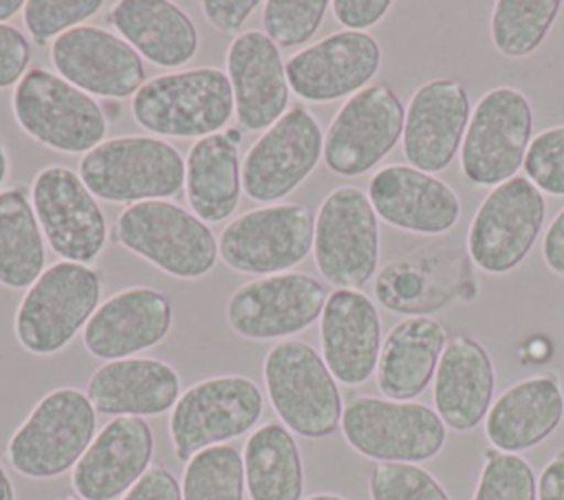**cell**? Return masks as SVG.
Returning <instances> with one entry per match:
<instances>
[{
  "mask_svg": "<svg viewBox=\"0 0 564 500\" xmlns=\"http://www.w3.org/2000/svg\"><path fill=\"white\" fill-rule=\"evenodd\" d=\"M31 205L46 242L62 260L88 264L104 251L106 216L75 170L42 167L31 183Z\"/></svg>",
  "mask_w": 564,
  "mask_h": 500,
  "instance_id": "2e32d148",
  "label": "cell"
},
{
  "mask_svg": "<svg viewBox=\"0 0 564 500\" xmlns=\"http://www.w3.org/2000/svg\"><path fill=\"white\" fill-rule=\"evenodd\" d=\"M242 194L238 143L225 132L198 139L185 159V196L203 222L227 220Z\"/></svg>",
  "mask_w": 564,
  "mask_h": 500,
  "instance_id": "4dcf8cb0",
  "label": "cell"
},
{
  "mask_svg": "<svg viewBox=\"0 0 564 500\" xmlns=\"http://www.w3.org/2000/svg\"><path fill=\"white\" fill-rule=\"evenodd\" d=\"M108 22L154 66H183L198 51L194 20L167 0H121L110 9Z\"/></svg>",
  "mask_w": 564,
  "mask_h": 500,
  "instance_id": "f1b7e54d",
  "label": "cell"
},
{
  "mask_svg": "<svg viewBox=\"0 0 564 500\" xmlns=\"http://www.w3.org/2000/svg\"><path fill=\"white\" fill-rule=\"evenodd\" d=\"M326 286L300 271L264 275L240 284L227 300L229 328L251 341L286 339L322 317Z\"/></svg>",
  "mask_w": 564,
  "mask_h": 500,
  "instance_id": "5bb4252c",
  "label": "cell"
},
{
  "mask_svg": "<svg viewBox=\"0 0 564 500\" xmlns=\"http://www.w3.org/2000/svg\"><path fill=\"white\" fill-rule=\"evenodd\" d=\"M286 62L264 31L238 33L225 55V73L234 90V112L242 130L271 128L289 106Z\"/></svg>",
  "mask_w": 564,
  "mask_h": 500,
  "instance_id": "603a6c76",
  "label": "cell"
},
{
  "mask_svg": "<svg viewBox=\"0 0 564 500\" xmlns=\"http://www.w3.org/2000/svg\"><path fill=\"white\" fill-rule=\"evenodd\" d=\"M154 432L145 419L115 416L93 438L70 471V485L84 500L121 498L148 469Z\"/></svg>",
  "mask_w": 564,
  "mask_h": 500,
  "instance_id": "ffe728a7",
  "label": "cell"
},
{
  "mask_svg": "<svg viewBox=\"0 0 564 500\" xmlns=\"http://www.w3.org/2000/svg\"><path fill=\"white\" fill-rule=\"evenodd\" d=\"M542 256L553 273L564 275V209H560L546 229L542 240Z\"/></svg>",
  "mask_w": 564,
  "mask_h": 500,
  "instance_id": "bcb514c9",
  "label": "cell"
},
{
  "mask_svg": "<svg viewBox=\"0 0 564 500\" xmlns=\"http://www.w3.org/2000/svg\"><path fill=\"white\" fill-rule=\"evenodd\" d=\"M560 0H498L489 33L494 46L507 57L533 53L560 13Z\"/></svg>",
  "mask_w": 564,
  "mask_h": 500,
  "instance_id": "836d02e7",
  "label": "cell"
},
{
  "mask_svg": "<svg viewBox=\"0 0 564 500\" xmlns=\"http://www.w3.org/2000/svg\"><path fill=\"white\" fill-rule=\"evenodd\" d=\"M115 240L181 280L207 275L218 260V240L209 225L170 200L128 205L117 216Z\"/></svg>",
  "mask_w": 564,
  "mask_h": 500,
  "instance_id": "8992f818",
  "label": "cell"
},
{
  "mask_svg": "<svg viewBox=\"0 0 564 500\" xmlns=\"http://www.w3.org/2000/svg\"><path fill=\"white\" fill-rule=\"evenodd\" d=\"M93 407L108 416H159L181 396L178 372L154 357H128L99 366L86 385Z\"/></svg>",
  "mask_w": 564,
  "mask_h": 500,
  "instance_id": "484cf974",
  "label": "cell"
},
{
  "mask_svg": "<svg viewBox=\"0 0 564 500\" xmlns=\"http://www.w3.org/2000/svg\"><path fill=\"white\" fill-rule=\"evenodd\" d=\"M264 410L258 383L242 374H220L196 381L181 392L170 412L174 456L187 463L196 452L225 445L256 427Z\"/></svg>",
  "mask_w": 564,
  "mask_h": 500,
  "instance_id": "ba28073f",
  "label": "cell"
},
{
  "mask_svg": "<svg viewBox=\"0 0 564 500\" xmlns=\"http://www.w3.org/2000/svg\"><path fill=\"white\" fill-rule=\"evenodd\" d=\"M319 344L335 381L366 383L381 355V319L372 300L350 289L333 291L319 317Z\"/></svg>",
  "mask_w": 564,
  "mask_h": 500,
  "instance_id": "d4e9b609",
  "label": "cell"
},
{
  "mask_svg": "<svg viewBox=\"0 0 564 500\" xmlns=\"http://www.w3.org/2000/svg\"><path fill=\"white\" fill-rule=\"evenodd\" d=\"M101 275L88 264L59 260L22 295L13 330L18 344L37 357L66 348L99 306Z\"/></svg>",
  "mask_w": 564,
  "mask_h": 500,
  "instance_id": "3957f363",
  "label": "cell"
},
{
  "mask_svg": "<svg viewBox=\"0 0 564 500\" xmlns=\"http://www.w3.org/2000/svg\"><path fill=\"white\" fill-rule=\"evenodd\" d=\"M315 216L306 205H267L234 218L218 240L227 267L240 273H286L313 251Z\"/></svg>",
  "mask_w": 564,
  "mask_h": 500,
  "instance_id": "7c38bea8",
  "label": "cell"
},
{
  "mask_svg": "<svg viewBox=\"0 0 564 500\" xmlns=\"http://www.w3.org/2000/svg\"><path fill=\"white\" fill-rule=\"evenodd\" d=\"M97 410L86 392L55 388L44 394L7 443L9 465L26 478L51 480L73 471L90 447Z\"/></svg>",
  "mask_w": 564,
  "mask_h": 500,
  "instance_id": "7a4b0ae2",
  "label": "cell"
},
{
  "mask_svg": "<svg viewBox=\"0 0 564 500\" xmlns=\"http://www.w3.org/2000/svg\"><path fill=\"white\" fill-rule=\"evenodd\" d=\"M494 385V363L480 341L456 335L445 344L434 374V405L447 427L474 430L491 407Z\"/></svg>",
  "mask_w": 564,
  "mask_h": 500,
  "instance_id": "4316f807",
  "label": "cell"
},
{
  "mask_svg": "<svg viewBox=\"0 0 564 500\" xmlns=\"http://www.w3.org/2000/svg\"><path fill=\"white\" fill-rule=\"evenodd\" d=\"M469 95L458 79H430L408 104L403 123V154L421 172L445 170L469 123Z\"/></svg>",
  "mask_w": 564,
  "mask_h": 500,
  "instance_id": "44dd1931",
  "label": "cell"
},
{
  "mask_svg": "<svg viewBox=\"0 0 564 500\" xmlns=\"http://www.w3.org/2000/svg\"><path fill=\"white\" fill-rule=\"evenodd\" d=\"M405 110L386 84H370L348 97L324 134L326 167L339 176L372 170L403 137Z\"/></svg>",
  "mask_w": 564,
  "mask_h": 500,
  "instance_id": "9a60e30c",
  "label": "cell"
},
{
  "mask_svg": "<svg viewBox=\"0 0 564 500\" xmlns=\"http://www.w3.org/2000/svg\"><path fill=\"white\" fill-rule=\"evenodd\" d=\"M31 53L33 46L20 29L0 24V90L15 86L26 75Z\"/></svg>",
  "mask_w": 564,
  "mask_h": 500,
  "instance_id": "b9f144b4",
  "label": "cell"
},
{
  "mask_svg": "<svg viewBox=\"0 0 564 500\" xmlns=\"http://www.w3.org/2000/svg\"><path fill=\"white\" fill-rule=\"evenodd\" d=\"M392 2L390 0H335L330 2V9L337 18V22L350 31L368 29L377 24L388 11Z\"/></svg>",
  "mask_w": 564,
  "mask_h": 500,
  "instance_id": "f6af8a7d",
  "label": "cell"
},
{
  "mask_svg": "<svg viewBox=\"0 0 564 500\" xmlns=\"http://www.w3.org/2000/svg\"><path fill=\"white\" fill-rule=\"evenodd\" d=\"M119 500H183V493L170 469L150 467Z\"/></svg>",
  "mask_w": 564,
  "mask_h": 500,
  "instance_id": "7bdbcfd3",
  "label": "cell"
},
{
  "mask_svg": "<svg viewBox=\"0 0 564 500\" xmlns=\"http://www.w3.org/2000/svg\"><path fill=\"white\" fill-rule=\"evenodd\" d=\"M7 172H9V156H7L4 145L0 143V187H2V183L7 178Z\"/></svg>",
  "mask_w": 564,
  "mask_h": 500,
  "instance_id": "f907efd6",
  "label": "cell"
},
{
  "mask_svg": "<svg viewBox=\"0 0 564 500\" xmlns=\"http://www.w3.org/2000/svg\"><path fill=\"white\" fill-rule=\"evenodd\" d=\"M425 275L412 258L392 260L381 269L375 282L379 302L394 313H425Z\"/></svg>",
  "mask_w": 564,
  "mask_h": 500,
  "instance_id": "ab89813d",
  "label": "cell"
},
{
  "mask_svg": "<svg viewBox=\"0 0 564 500\" xmlns=\"http://www.w3.org/2000/svg\"><path fill=\"white\" fill-rule=\"evenodd\" d=\"M130 110L134 121L152 134L198 141L229 123L234 90L220 68H187L148 79L134 93Z\"/></svg>",
  "mask_w": 564,
  "mask_h": 500,
  "instance_id": "6da1fadb",
  "label": "cell"
},
{
  "mask_svg": "<svg viewBox=\"0 0 564 500\" xmlns=\"http://www.w3.org/2000/svg\"><path fill=\"white\" fill-rule=\"evenodd\" d=\"M324 132L302 106L289 108L267 128L242 159V192L258 203L289 196L319 163Z\"/></svg>",
  "mask_w": 564,
  "mask_h": 500,
  "instance_id": "e0dca14e",
  "label": "cell"
},
{
  "mask_svg": "<svg viewBox=\"0 0 564 500\" xmlns=\"http://www.w3.org/2000/svg\"><path fill=\"white\" fill-rule=\"evenodd\" d=\"M538 500H564V454L542 469L538 478Z\"/></svg>",
  "mask_w": 564,
  "mask_h": 500,
  "instance_id": "7dc6e473",
  "label": "cell"
},
{
  "mask_svg": "<svg viewBox=\"0 0 564 500\" xmlns=\"http://www.w3.org/2000/svg\"><path fill=\"white\" fill-rule=\"evenodd\" d=\"M328 7L326 0H267L262 4L264 35L278 46L306 44L319 29Z\"/></svg>",
  "mask_w": 564,
  "mask_h": 500,
  "instance_id": "d590c367",
  "label": "cell"
},
{
  "mask_svg": "<svg viewBox=\"0 0 564 500\" xmlns=\"http://www.w3.org/2000/svg\"><path fill=\"white\" fill-rule=\"evenodd\" d=\"M544 216V196L527 176L496 185L467 231V251L476 267L494 275L516 269L535 244Z\"/></svg>",
  "mask_w": 564,
  "mask_h": 500,
  "instance_id": "4fadbf2b",
  "label": "cell"
},
{
  "mask_svg": "<svg viewBox=\"0 0 564 500\" xmlns=\"http://www.w3.org/2000/svg\"><path fill=\"white\" fill-rule=\"evenodd\" d=\"M313 256L319 273L337 289H361L377 271L379 222L359 187L341 185L326 194L315 214Z\"/></svg>",
  "mask_w": 564,
  "mask_h": 500,
  "instance_id": "30bf717a",
  "label": "cell"
},
{
  "mask_svg": "<svg viewBox=\"0 0 564 500\" xmlns=\"http://www.w3.org/2000/svg\"><path fill=\"white\" fill-rule=\"evenodd\" d=\"M471 500H538L535 474L518 454L487 452Z\"/></svg>",
  "mask_w": 564,
  "mask_h": 500,
  "instance_id": "8d00e7d4",
  "label": "cell"
},
{
  "mask_svg": "<svg viewBox=\"0 0 564 500\" xmlns=\"http://www.w3.org/2000/svg\"><path fill=\"white\" fill-rule=\"evenodd\" d=\"M11 110L31 139L64 154H86L106 141L104 108L46 68L26 70L13 88Z\"/></svg>",
  "mask_w": 564,
  "mask_h": 500,
  "instance_id": "52a82bcc",
  "label": "cell"
},
{
  "mask_svg": "<svg viewBox=\"0 0 564 500\" xmlns=\"http://www.w3.org/2000/svg\"><path fill=\"white\" fill-rule=\"evenodd\" d=\"M77 174L95 198L134 205L176 196L185 183V161L165 139L115 137L86 152Z\"/></svg>",
  "mask_w": 564,
  "mask_h": 500,
  "instance_id": "5b68a950",
  "label": "cell"
},
{
  "mask_svg": "<svg viewBox=\"0 0 564 500\" xmlns=\"http://www.w3.org/2000/svg\"><path fill=\"white\" fill-rule=\"evenodd\" d=\"M368 489L372 500H449L441 482L414 463H379Z\"/></svg>",
  "mask_w": 564,
  "mask_h": 500,
  "instance_id": "74e56055",
  "label": "cell"
},
{
  "mask_svg": "<svg viewBox=\"0 0 564 500\" xmlns=\"http://www.w3.org/2000/svg\"><path fill=\"white\" fill-rule=\"evenodd\" d=\"M447 333L430 317H408L392 326L377 363V385L392 401L419 396L436 374Z\"/></svg>",
  "mask_w": 564,
  "mask_h": 500,
  "instance_id": "f546056e",
  "label": "cell"
},
{
  "mask_svg": "<svg viewBox=\"0 0 564 500\" xmlns=\"http://www.w3.org/2000/svg\"><path fill=\"white\" fill-rule=\"evenodd\" d=\"M172 315L170 300L156 289L117 291L97 306L84 326V348L104 361L134 357L170 335Z\"/></svg>",
  "mask_w": 564,
  "mask_h": 500,
  "instance_id": "7402d4cb",
  "label": "cell"
},
{
  "mask_svg": "<svg viewBox=\"0 0 564 500\" xmlns=\"http://www.w3.org/2000/svg\"><path fill=\"white\" fill-rule=\"evenodd\" d=\"M101 0H29L22 20L35 44H46L62 33L82 26L101 9Z\"/></svg>",
  "mask_w": 564,
  "mask_h": 500,
  "instance_id": "f35d334b",
  "label": "cell"
},
{
  "mask_svg": "<svg viewBox=\"0 0 564 500\" xmlns=\"http://www.w3.org/2000/svg\"><path fill=\"white\" fill-rule=\"evenodd\" d=\"M304 500H346V498H341V496H337V493H326V491H322V493H313V496H308V498H304Z\"/></svg>",
  "mask_w": 564,
  "mask_h": 500,
  "instance_id": "816d5d0a",
  "label": "cell"
},
{
  "mask_svg": "<svg viewBox=\"0 0 564 500\" xmlns=\"http://www.w3.org/2000/svg\"><path fill=\"white\" fill-rule=\"evenodd\" d=\"M183 500H245L242 452L234 445H214L196 452L183 469Z\"/></svg>",
  "mask_w": 564,
  "mask_h": 500,
  "instance_id": "e575fe53",
  "label": "cell"
},
{
  "mask_svg": "<svg viewBox=\"0 0 564 500\" xmlns=\"http://www.w3.org/2000/svg\"><path fill=\"white\" fill-rule=\"evenodd\" d=\"M533 130V108L513 86L487 90L469 115L460 145V167L474 185H500L524 165Z\"/></svg>",
  "mask_w": 564,
  "mask_h": 500,
  "instance_id": "8fae6325",
  "label": "cell"
},
{
  "mask_svg": "<svg viewBox=\"0 0 564 500\" xmlns=\"http://www.w3.org/2000/svg\"><path fill=\"white\" fill-rule=\"evenodd\" d=\"M527 178L551 196H564V126L535 134L524 156Z\"/></svg>",
  "mask_w": 564,
  "mask_h": 500,
  "instance_id": "60d3db41",
  "label": "cell"
},
{
  "mask_svg": "<svg viewBox=\"0 0 564 500\" xmlns=\"http://www.w3.org/2000/svg\"><path fill=\"white\" fill-rule=\"evenodd\" d=\"M242 465L251 500H302V454L293 432L282 423H264L247 436Z\"/></svg>",
  "mask_w": 564,
  "mask_h": 500,
  "instance_id": "1f68e13d",
  "label": "cell"
},
{
  "mask_svg": "<svg viewBox=\"0 0 564 500\" xmlns=\"http://www.w3.org/2000/svg\"><path fill=\"white\" fill-rule=\"evenodd\" d=\"M22 9H24L22 0H0V24H4V20L13 18Z\"/></svg>",
  "mask_w": 564,
  "mask_h": 500,
  "instance_id": "c3c4849f",
  "label": "cell"
},
{
  "mask_svg": "<svg viewBox=\"0 0 564 500\" xmlns=\"http://www.w3.org/2000/svg\"><path fill=\"white\" fill-rule=\"evenodd\" d=\"M368 198L379 218L412 233H445L460 216V200L447 183L401 163L375 172Z\"/></svg>",
  "mask_w": 564,
  "mask_h": 500,
  "instance_id": "cb8c5ba5",
  "label": "cell"
},
{
  "mask_svg": "<svg viewBox=\"0 0 564 500\" xmlns=\"http://www.w3.org/2000/svg\"><path fill=\"white\" fill-rule=\"evenodd\" d=\"M51 62L62 79L90 97H134L145 84L141 55L119 35L93 24L75 26L55 37Z\"/></svg>",
  "mask_w": 564,
  "mask_h": 500,
  "instance_id": "ac0fdd59",
  "label": "cell"
},
{
  "mask_svg": "<svg viewBox=\"0 0 564 500\" xmlns=\"http://www.w3.org/2000/svg\"><path fill=\"white\" fill-rule=\"evenodd\" d=\"M258 7V0H203L200 4L203 15L214 29L236 35Z\"/></svg>",
  "mask_w": 564,
  "mask_h": 500,
  "instance_id": "ee69618b",
  "label": "cell"
},
{
  "mask_svg": "<svg viewBox=\"0 0 564 500\" xmlns=\"http://www.w3.org/2000/svg\"><path fill=\"white\" fill-rule=\"evenodd\" d=\"M44 233L20 187L0 192V284L29 289L44 273Z\"/></svg>",
  "mask_w": 564,
  "mask_h": 500,
  "instance_id": "d6a6232c",
  "label": "cell"
},
{
  "mask_svg": "<svg viewBox=\"0 0 564 500\" xmlns=\"http://www.w3.org/2000/svg\"><path fill=\"white\" fill-rule=\"evenodd\" d=\"M379 42L364 31H337L286 59L289 88L306 101L352 97L377 75Z\"/></svg>",
  "mask_w": 564,
  "mask_h": 500,
  "instance_id": "d6986e66",
  "label": "cell"
},
{
  "mask_svg": "<svg viewBox=\"0 0 564 500\" xmlns=\"http://www.w3.org/2000/svg\"><path fill=\"white\" fill-rule=\"evenodd\" d=\"M55 500H84V498H79L77 493L73 496V493H66V496H59V498H55Z\"/></svg>",
  "mask_w": 564,
  "mask_h": 500,
  "instance_id": "f5cc1de1",
  "label": "cell"
},
{
  "mask_svg": "<svg viewBox=\"0 0 564 500\" xmlns=\"http://www.w3.org/2000/svg\"><path fill=\"white\" fill-rule=\"evenodd\" d=\"M341 434L361 456L379 463L434 458L447 438L436 410L414 401L355 396L341 412Z\"/></svg>",
  "mask_w": 564,
  "mask_h": 500,
  "instance_id": "9c48e42d",
  "label": "cell"
},
{
  "mask_svg": "<svg viewBox=\"0 0 564 500\" xmlns=\"http://www.w3.org/2000/svg\"><path fill=\"white\" fill-rule=\"evenodd\" d=\"M564 416V394L555 377L538 374L507 388L485 416L487 441L516 454L549 438Z\"/></svg>",
  "mask_w": 564,
  "mask_h": 500,
  "instance_id": "83f0119b",
  "label": "cell"
},
{
  "mask_svg": "<svg viewBox=\"0 0 564 500\" xmlns=\"http://www.w3.org/2000/svg\"><path fill=\"white\" fill-rule=\"evenodd\" d=\"M0 500H15V489H13V482H11L9 474L4 471L2 463H0Z\"/></svg>",
  "mask_w": 564,
  "mask_h": 500,
  "instance_id": "681fc988",
  "label": "cell"
},
{
  "mask_svg": "<svg viewBox=\"0 0 564 500\" xmlns=\"http://www.w3.org/2000/svg\"><path fill=\"white\" fill-rule=\"evenodd\" d=\"M264 390L278 419L304 438L330 436L341 423V394L322 355L302 339H282L262 363Z\"/></svg>",
  "mask_w": 564,
  "mask_h": 500,
  "instance_id": "277c9868",
  "label": "cell"
}]
</instances>
